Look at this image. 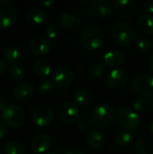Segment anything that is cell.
<instances>
[{
    "label": "cell",
    "mask_w": 153,
    "mask_h": 154,
    "mask_svg": "<svg viewBox=\"0 0 153 154\" xmlns=\"http://www.w3.org/2000/svg\"><path fill=\"white\" fill-rule=\"evenodd\" d=\"M54 88V84L51 80L50 79H42L40 81L38 84V90L41 95H49L53 91Z\"/></svg>",
    "instance_id": "cell-31"
},
{
    "label": "cell",
    "mask_w": 153,
    "mask_h": 154,
    "mask_svg": "<svg viewBox=\"0 0 153 154\" xmlns=\"http://www.w3.org/2000/svg\"><path fill=\"white\" fill-rule=\"evenodd\" d=\"M151 106V99L145 97H138L134 103H133V108L134 111L139 112V113H144L146 112Z\"/></svg>",
    "instance_id": "cell-27"
},
{
    "label": "cell",
    "mask_w": 153,
    "mask_h": 154,
    "mask_svg": "<svg viewBox=\"0 0 153 154\" xmlns=\"http://www.w3.org/2000/svg\"><path fill=\"white\" fill-rule=\"evenodd\" d=\"M29 48L30 51L35 55H45L50 52L51 49V42L48 37L37 36L30 42Z\"/></svg>",
    "instance_id": "cell-11"
},
{
    "label": "cell",
    "mask_w": 153,
    "mask_h": 154,
    "mask_svg": "<svg viewBox=\"0 0 153 154\" xmlns=\"http://www.w3.org/2000/svg\"><path fill=\"white\" fill-rule=\"evenodd\" d=\"M38 3L41 7H50V5L54 4V1L53 0H40Z\"/></svg>",
    "instance_id": "cell-38"
},
{
    "label": "cell",
    "mask_w": 153,
    "mask_h": 154,
    "mask_svg": "<svg viewBox=\"0 0 153 154\" xmlns=\"http://www.w3.org/2000/svg\"><path fill=\"white\" fill-rule=\"evenodd\" d=\"M137 27L139 31L145 35L153 34V16L151 14H144L138 19Z\"/></svg>",
    "instance_id": "cell-20"
},
{
    "label": "cell",
    "mask_w": 153,
    "mask_h": 154,
    "mask_svg": "<svg viewBox=\"0 0 153 154\" xmlns=\"http://www.w3.org/2000/svg\"><path fill=\"white\" fill-rule=\"evenodd\" d=\"M80 42L87 51H96L103 46L104 36L100 29L93 24H87L80 32Z\"/></svg>",
    "instance_id": "cell-2"
},
{
    "label": "cell",
    "mask_w": 153,
    "mask_h": 154,
    "mask_svg": "<svg viewBox=\"0 0 153 154\" xmlns=\"http://www.w3.org/2000/svg\"><path fill=\"white\" fill-rule=\"evenodd\" d=\"M150 129H151V134H153V120L151 121V125H150Z\"/></svg>",
    "instance_id": "cell-42"
},
{
    "label": "cell",
    "mask_w": 153,
    "mask_h": 154,
    "mask_svg": "<svg viewBox=\"0 0 153 154\" xmlns=\"http://www.w3.org/2000/svg\"><path fill=\"white\" fill-rule=\"evenodd\" d=\"M127 75L126 73L119 69H112L106 78V86L113 90H120L124 88L127 83Z\"/></svg>",
    "instance_id": "cell-10"
},
{
    "label": "cell",
    "mask_w": 153,
    "mask_h": 154,
    "mask_svg": "<svg viewBox=\"0 0 153 154\" xmlns=\"http://www.w3.org/2000/svg\"><path fill=\"white\" fill-rule=\"evenodd\" d=\"M77 19L76 16L71 14V13H64L61 14L60 18V23L63 28L69 29L70 27H72L75 23H76Z\"/></svg>",
    "instance_id": "cell-29"
},
{
    "label": "cell",
    "mask_w": 153,
    "mask_h": 154,
    "mask_svg": "<svg viewBox=\"0 0 153 154\" xmlns=\"http://www.w3.org/2000/svg\"><path fill=\"white\" fill-rule=\"evenodd\" d=\"M44 154H56V153H54V152H46V153H44Z\"/></svg>",
    "instance_id": "cell-45"
},
{
    "label": "cell",
    "mask_w": 153,
    "mask_h": 154,
    "mask_svg": "<svg viewBox=\"0 0 153 154\" xmlns=\"http://www.w3.org/2000/svg\"><path fill=\"white\" fill-rule=\"evenodd\" d=\"M134 151L137 154H147L149 152V145L144 141H138L134 145Z\"/></svg>",
    "instance_id": "cell-33"
},
{
    "label": "cell",
    "mask_w": 153,
    "mask_h": 154,
    "mask_svg": "<svg viewBox=\"0 0 153 154\" xmlns=\"http://www.w3.org/2000/svg\"><path fill=\"white\" fill-rule=\"evenodd\" d=\"M17 20V12L11 5L0 7V28L9 29Z\"/></svg>",
    "instance_id": "cell-12"
},
{
    "label": "cell",
    "mask_w": 153,
    "mask_h": 154,
    "mask_svg": "<svg viewBox=\"0 0 153 154\" xmlns=\"http://www.w3.org/2000/svg\"><path fill=\"white\" fill-rule=\"evenodd\" d=\"M25 18L30 24L37 26L43 24L47 21L48 15L43 9L40 7H32L27 11Z\"/></svg>",
    "instance_id": "cell-18"
},
{
    "label": "cell",
    "mask_w": 153,
    "mask_h": 154,
    "mask_svg": "<svg viewBox=\"0 0 153 154\" xmlns=\"http://www.w3.org/2000/svg\"><path fill=\"white\" fill-rule=\"evenodd\" d=\"M112 35L115 42L123 47H128L134 42L135 34L132 26L123 21L115 22L112 26Z\"/></svg>",
    "instance_id": "cell-4"
},
{
    "label": "cell",
    "mask_w": 153,
    "mask_h": 154,
    "mask_svg": "<svg viewBox=\"0 0 153 154\" xmlns=\"http://www.w3.org/2000/svg\"><path fill=\"white\" fill-rule=\"evenodd\" d=\"M6 69H7V62L4 59L0 58V74L4 73L6 70Z\"/></svg>",
    "instance_id": "cell-39"
},
{
    "label": "cell",
    "mask_w": 153,
    "mask_h": 154,
    "mask_svg": "<svg viewBox=\"0 0 153 154\" xmlns=\"http://www.w3.org/2000/svg\"><path fill=\"white\" fill-rule=\"evenodd\" d=\"M21 57V51L15 45H9L3 51V58L9 64H14Z\"/></svg>",
    "instance_id": "cell-22"
},
{
    "label": "cell",
    "mask_w": 153,
    "mask_h": 154,
    "mask_svg": "<svg viewBox=\"0 0 153 154\" xmlns=\"http://www.w3.org/2000/svg\"><path fill=\"white\" fill-rule=\"evenodd\" d=\"M115 118L114 107L107 103L96 105L91 111L90 119L92 124L97 128H106L111 125Z\"/></svg>",
    "instance_id": "cell-1"
},
{
    "label": "cell",
    "mask_w": 153,
    "mask_h": 154,
    "mask_svg": "<svg viewBox=\"0 0 153 154\" xmlns=\"http://www.w3.org/2000/svg\"><path fill=\"white\" fill-rule=\"evenodd\" d=\"M75 75L73 70L64 66L55 69L51 73V81L55 86L61 88L69 87L73 83Z\"/></svg>",
    "instance_id": "cell-8"
},
{
    "label": "cell",
    "mask_w": 153,
    "mask_h": 154,
    "mask_svg": "<svg viewBox=\"0 0 153 154\" xmlns=\"http://www.w3.org/2000/svg\"><path fill=\"white\" fill-rule=\"evenodd\" d=\"M137 49L142 52H149L152 50L153 45L151 40L145 37L138 38L135 42Z\"/></svg>",
    "instance_id": "cell-30"
},
{
    "label": "cell",
    "mask_w": 153,
    "mask_h": 154,
    "mask_svg": "<svg viewBox=\"0 0 153 154\" xmlns=\"http://www.w3.org/2000/svg\"><path fill=\"white\" fill-rule=\"evenodd\" d=\"M86 141L87 145L95 150H98L101 149L106 142V138L104 134L96 129V128H93L90 129L87 134V137H86Z\"/></svg>",
    "instance_id": "cell-16"
},
{
    "label": "cell",
    "mask_w": 153,
    "mask_h": 154,
    "mask_svg": "<svg viewBox=\"0 0 153 154\" xmlns=\"http://www.w3.org/2000/svg\"><path fill=\"white\" fill-rule=\"evenodd\" d=\"M2 120L11 128L17 129L25 123V114L23 109L14 104H7L2 108Z\"/></svg>",
    "instance_id": "cell-3"
},
{
    "label": "cell",
    "mask_w": 153,
    "mask_h": 154,
    "mask_svg": "<svg viewBox=\"0 0 153 154\" xmlns=\"http://www.w3.org/2000/svg\"><path fill=\"white\" fill-rule=\"evenodd\" d=\"M79 107L72 101H66L62 103L59 109L58 115L60 120L65 125H72L78 120L79 116Z\"/></svg>",
    "instance_id": "cell-7"
},
{
    "label": "cell",
    "mask_w": 153,
    "mask_h": 154,
    "mask_svg": "<svg viewBox=\"0 0 153 154\" xmlns=\"http://www.w3.org/2000/svg\"><path fill=\"white\" fill-rule=\"evenodd\" d=\"M106 66L105 65L104 62H101V61L95 62L89 68V70H88L89 75L93 78H99L106 71Z\"/></svg>",
    "instance_id": "cell-28"
},
{
    "label": "cell",
    "mask_w": 153,
    "mask_h": 154,
    "mask_svg": "<svg viewBox=\"0 0 153 154\" xmlns=\"http://www.w3.org/2000/svg\"><path fill=\"white\" fill-rule=\"evenodd\" d=\"M90 8L95 15L98 17H107L112 14L114 5L107 0H95L91 3Z\"/></svg>",
    "instance_id": "cell-17"
},
{
    "label": "cell",
    "mask_w": 153,
    "mask_h": 154,
    "mask_svg": "<svg viewBox=\"0 0 153 154\" xmlns=\"http://www.w3.org/2000/svg\"><path fill=\"white\" fill-rule=\"evenodd\" d=\"M116 118L119 125L128 132L135 131L140 124V117L136 111L127 106L121 107L117 111Z\"/></svg>",
    "instance_id": "cell-5"
},
{
    "label": "cell",
    "mask_w": 153,
    "mask_h": 154,
    "mask_svg": "<svg viewBox=\"0 0 153 154\" xmlns=\"http://www.w3.org/2000/svg\"><path fill=\"white\" fill-rule=\"evenodd\" d=\"M62 154H85V152L79 148L71 147V148H69V149L65 150Z\"/></svg>",
    "instance_id": "cell-35"
},
{
    "label": "cell",
    "mask_w": 153,
    "mask_h": 154,
    "mask_svg": "<svg viewBox=\"0 0 153 154\" xmlns=\"http://www.w3.org/2000/svg\"><path fill=\"white\" fill-rule=\"evenodd\" d=\"M132 88L142 97H153V75L143 73L136 76L132 81Z\"/></svg>",
    "instance_id": "cell-6"
},
{
    "label": "cell",
    "mask_w": 153,
    "mask_h": 154,
    "mask_svg": "<svg viewBox=\"0 0 153 154\" xmlns=\"http://www.w3.org/2000/svg\"><path fill=\"white\" fill-rule=\"evenodd\" d=\"M60 33V28L56 23H50L46 28V34L49 38L54 39Z\"/></svg>",
    "instance_id": "cell-34"
},
{
    "label": "cell",
    "mask_w": 153,
    "mask_h": 154,
    "mask_svg": "<svg viewBox=\"0 0 153 154\" xmlns=\"http://www.w3.org/2000/svg\"><path fill=\"white\" fill-rule=\"evenodd\" d=\"M3 154H25L23 146L17 141H11L5 144Z\"/></svg>",
    "instance_id": "cell-25"
},
{
    "label": "cell",
    "mask_w": 153,
    "mask_h": 154,
    "mask_svg": "<svg viewBox=\"0 0 153 154\" xmlns=\"http://www.w3.org/2000/svg\"><path fill=\"white\" fill-rule=\"evenodd\" d=\"M13 3V0H0V5H3V6L10 5V4Z\"/></svg>",
    "instance_id": "cell-40"
},
{
    "label": "cell",
    "mask_w": 153,
    "mask_h": 154,
    "mask_svg": "<svg viewBox=\"0 0 153 154\" xmlns=\"http://www.w3.org/2000/svg\"><path fill=\"white\" fill-rule=\"evenodd\" d=\"M114 142L117 146L126 147L133 142V135L128 131H119L114 138Z\"/></svg>",
    "instance_id": "cell-24"
},
{
    "label": "cell",
    "mask_w": 153,
    "mask_h": 154,
    "mask_svg": "<svg viewBox=\"0 0 153 154\" xmlns=\"http://www.w3.org/2000/svg\"><path fill=\"white\" fill-rule=\"evenodd\" d=\"M34 70L40 78H46L51 72V64L47 59H38L34 63Z\"/></svg>",
    "instance_id": "cell-21"
},
{
    "label": "cell",
    "mask_w": 153,
    "mask_h": 154,
    "mask_svg": "<svg viewBox=\"0 0 153 154\" xmlns=\"http://www.w3.org/2000/svg\"><path fill=\"white\" fill-rule=\"evenodd\" d=\"M6 132H7V130H6L5 124L4 123L3 120H0V139H2L3 137L5 136Z\"/></svg>",
    "instance_id": "cell-37"
},
{
    "label": "cell",
    "mask_w": 153,
    "mask_h": 154,
    "mask_svg": "<svg viewBox=\"0 0 153 154\" xmlns=\"http://www.w3.org/2000/svg\"><path fill=\"white\" fill-rule=\"evenodd\" d=\"M52 139L47 134H37L31 143V151L35 154H40L46 152L51 145Z\"/></svg>",
    "instance_id": "cell-13"
},
{
    "label": "cell",
    "mask_w": 153,
    "mask_h": 154,
    "mask_svg": "<svg viewBox=\"0 0 153 154\" xmlns=\"http://www.w3.org/2000/svg\"><path fill=\"white\" fill-rule=\"evenodd\" d=\"M150 107H151V111L153 112V97H152V98L151 99V106H150Z\"/></svg>",
    "instance_id": "cell-43"
},
{
    "label": "cell",
    "mask_w": 153,
    "mask_h": 154,
    "mask_svg": "<svg viewBox=\"0 0 153 154\" xmlns=\"http://www.w3.org/2000/svg\"><path fill=\"white\" fill-rule=\"evenodd\" d=\"M13 95L16 99H18L20 101H26L32 97L33 88L30 84L21 82V83L16 84L14 87Z\"/></svg>",
    "instance_id": "cell-19"
},
{
    "label": "cell",
    "mask_w": 153,
    "mask_h": 154,
    "mask_svg": "<svg viewBox=\"0 0 153 154\" xmlns=\"http://www.w3.org/2000/svg\"><path fill=\"white\" fill-rule=\"evenodd\" d=\"M114 8L118 17L128 19L134 13L135 5L132 0H115L114 2Z\"/></svg>",
    "instance_id": "cell-14"
},
{
    "label": "cell",
    "mask_w": 153,
    "mask_h": 154,
    "mask_svg": "<svg viewBox=\"0 0 153 154\" xmlns=\"http://www.w3.org/2000/svg\"><path fill=\"white\" fill-rule=\"evenodd\" d=\"M149 66H150L151 70L153 72V54L151 55V59L149 60Z\"/></svg>",
    "instance_id": "cell-41"
},
{
    "label": "cell",
    "mask_w": 153,
    "mask_h": 154,
    "mask_svg": "<svg viewBox=\"0 0 153 154\" xmlns=\"http://www.w3.org/2000/svg\"><path fill=\"white\" fill-rule=\"evenodd\" d=\"M91 93L87 89H78L73 95V100L78 106H85L91 101Z\"/></svg>",
    "instance_id": "cell-23"
},
{
    "label": "cell",
    "mask_w": 153,
    "mask_h": 154,
    "mask_svg": "<svg viewBox=\"0 0 153 154\" xmlns=\"http://www.w3.org/2000/svg\"><path fill=\"white\" fill-rule=\"evenodd\" d=\"M143 8L149 14H153V0H147L143 4Z\"/></svg>",
    "instance_id": "cell-36"
},
{
    "label": "cell",
    "mask_w": 153,
    "mask_h": 154,
    "mask_svg": "<svg viewBox=\"0 0 153 154\" xmlns=\"http://www.w3.org/2000/svg\"><path fill=\"white\" fill-rule=\"evenodd\" d=\"M2 119V111H0V120Z\"/></svg>",
    "instance_id": "cell-44"
},
{
    "label": "cell",
    "mask_w": 153,
    "mask_h": 154,
    "mask_svg": "<svg viewBox=\"0 0 153 154\" xmlns=\"http://www.w3.org/2000/svg\"><path fill=\"white\" fill-rule=\"evenodd\" d=\"M91 125H92L91 119L90 117H87V116H82L80 119L77 121V127L81 131L89 129Z\"/></svg>",
    "instance_id": "cell-32"
},
{
    "label": "cell",
    "mask_w": 153,
    "mask_h": 154,
    "mask_svg": "<svg viewBox=\"0 0 153 154\" xmlns=\"http://www.w3.org/2000/svg\"><path fill=\"white\" fill-rule=\"evenodd\" d=\"M9 75L14 80L20 81L24 79L25 70L22 65H20L19 63H14L12 64L9 68Z\"/></svg>",
    "instance_id": "cell-26"
},
{
    "label": "cell",
    "mask_w": 153,
    "mask_h": 154,
    "mask_svg": "<svg viewBox=\"0 0 153 154\" xmlns=\"http://www.w3.org/2000/svg\"><path fill=\"white\" fill-rule=\"evenodd\" d=\"M32 118L36 125L45 127L51 124L53 120V111L48 106H39L33 110Z\"/></svg>",
    "instance_id": "cell-9"
},
{
    "label": "cell",
    "mask_w": 153,
    "mask_h": 154,
    "mask_svg": "<svg viewBox=\"0 0 153 154\" xmlns=\"http://www.w3.org/2000/svg\"><path fill=\"white\" fill-rule=\"evenodd\" d=\"M124 61V54L119 49H112L107 51L104 55V63L106 67L115 69Z\"/></svg>",
    "instance_id": "cell-15"
}]
</instances>
